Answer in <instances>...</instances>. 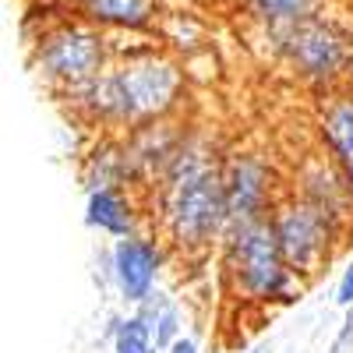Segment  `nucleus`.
Here are the masks:
<instances>
[{"instance_id": "1", "label": "nucleus", "mask_w": 353, "mask_h": 353, "mask_svg": "<svg viewBox=\"0 0 353 353\" xmlns=\"http://www.w3.org/2000/svg\"><path fill=\"white\" fill-rule=\"evenodd\" d=\"M188 92V74L170 53L145 46L106 68L96 81L71 92V106L85 124L99 131H134L145 124H163L181 110Z\"/></svg>"}, {"instance_id": "2", "label": "nucleus", "mask_w": 353, "mask_h": 353, "mask_svg": "<svg viewBox=\"0 0 353 353\" xmlns=\"http://www.w3.org/2000/svg\"><path fill=\"white\" fill-rule=\"evenodd\" d=\"M156 216L163 241L184 254H205L212 244H223L230 230L223 166L201 138L184 134L166 163L156 188Z\"/></svg>"}, {"instance_id": "3", "label": "nucleus", "mask_w": 353, "mask_h": 353, "mask_svg": "<svg viewBox=\"0 0 353 353\" xmlns=\"http://www.w3.org/2000/svg\"><path fill=\"white\" fill-rule=\"evenodd\" d=\"M223 276L230 279L233 293L251 304H286L301 290V279L286 265L269 219H254L226 230Z\"/></svg>"}, {"instance_id": "4", "label": "nucleus", "mask_w": 353, "mask_h": 353, "mask_svg": "<svg viewBox=\"0 0 353 353\" xmlns=\"http://www.w3.org/2000/svg\"><path fill=\"white\" fill-rule=\"evenodd\" d=\"M32 61L46 85L64 88L71 96L110 68V43L103 36V28L88 25L81 18H71V21L46 28L39 36Z\"/></svg>"}, {"instance_id": "5", "label": "nucleus", "mask_w": 353, "mask_h": 353, "mask_svg": "<svg viewBox=\"0 0 353 353\" xmlns=\"http://www.w3.org/2000/svg\"><path fill=\"white\" fill-rule=\"evenodd\" d=\"M279 36V53L283 61L297 71V78H304L314 88H325L329 92H339V85L346 88L353 78V43L346 32L325 18H311L304 25H293Z\"/></svg>"}, {"instance_id": "6", "label": "nucleus", "mask_w": 353, "mask_h": 353, "mask_svg": "<svg viewBox=\"0 0 353 353\" xmlns=\"http://www.w3.org/2000/svg\"><path fill=\"white\" fill-rule=\"evenodd\" d=\"M269 223L276 230L279 251H283L286 265L293 269V276H297V279L318 276L329 265L336 244L343 241V233L325 216H321L318 209H311L307 201L293 198V194H283L279 198V205L272 209Z\"/></svg>"}, {"instance_id": "7", "label": "nucleus", "mask_w": 353, "mask_h": 353, "mask_svg": "<svg viewBox=\"0 0 353 353\" xmlns=\"http://www.w3.org/2000/svg\"><path fill=\"white\" fill-rule=\"evenodd\" d=\"M223 191H226L230 230L254 219H269L283 198L272 163L258 152H237L223 159Z\"/></svg>"}, {"instance_id": "8", "label": "nucleus", "mask_w": 353, "mask_h": 353, "mask_svg": "<svg viewBox=\"0 0 353 353\" xmlns=\"http://www.w3.org/2000/svg\"><path fill=\"white\" fill-rule=\"evenodd\" d=\"M293 198L307 201L311 209H318L343 237L353 226V184L346 181V173L325 156V152H307L290 173V191Z\"/></svg>"}, {"instance_id": "9", "label": "nucleus", "mask_w": 353, "mask_h": 353, "mask_svg": "<svg viewBox=\"0 0 353 353\" xmlns=\"http://www.w3.org/2000/svg\"><path fill=\"white\" fill-rule=\"evenodd\" d=\"M163 261H166V251H163V241L149 237V233H134V237H124V241H113L110 248V279L121 293L124 304H141L149 301L152 293L159 290V272H163Z\"/></svg>"}, {"instance_id": "10", "label": "nucleus", "mask_w": 353, "mask_h": 353, "mask_svg": "<svg viewBox=\"0 0 353 353\" xmlns=\"http://www.w3.org/2000/svg\"><path fill=\"white\" fill-rule=\"evenodd\" d=\"M318 141L321 152H325L353 184V92L350 88H339V92H329L318 103Z\"/></svg>"}, {"instance_id": "11", "label": "nucleus", "mask_w": 353, "mask_h": 353, "mask_svg": "<svg viewBox=\"0 0 353 353\" xmlns=\"http://www.w3.org/2000/svg\"><path fill=\"white\" fill-rule=\"evenodd\" d=\"M184 131H173V124H145L128 131L124 138V156H128V170L131 181H159L166 163L173 159V152L181 149Z\"/></svg>"}, {"instance_id": "12", "label": "nucleus", "mask_w": 353, "mask_h": 353, "mask_svg": "<svg viewBox=\"0 0 353 353\" xmlns=\"http://www.w3.org/2000/svg\"><path fill=\"white\" fill-rule=\"evenodd\" d=\"M81 21L121 32H149L159 21V0H71Z\"/></svg>"}, {"instance_id": "13", "label": "nucleus", "mask_w": 353, "mask_h": 353, "mask_svg": "<svg viewBox=\"0 0 353 353\" xmlns=\"http://www.w3.org/2000/svg\"><path fill=\"white\" fill-rule=\"evenodd\" d=\"M85 223L113 241H124V237L138 233L141 219H138V205L131 201V194L124 188H103V191H88Z\"/></svg>"}, {"instance_id": "14", "label": "nucleus", "mask_w": 353, "mask_h": 353, "mask_svg": "<svg viewBox=\"0 0 353 353\" xmlns=\"http://www.w3.org/2000/svg\"><path fill=\"white\" fill-rule=\"evenodd\" d=\"M81 181H85L88 191L128 188L131 170H128V156H124V141L99 138L92 149L81 156Z\"/></svg>"}, {"instance_id": "15", "label": "nucleus", "mask_w": 353, "mask_h": 353, "mask_svg": "<svg viewBox=\"0 0 353 353\" xmlns=\"http://www.w3.org/2000/svg\"><path fill=\"white\" fill-rule=\"evenodd\" d=\"M134 314L149 325L159 353H166L176 339H181V304H176V297H170L166 290H156L149 301H141L134 307Z\"/></svg>"}, {"instance_id": "16", "label": "nucleus", "mask_w": 353, "mask_h": 353, "mask_svg": "<svg viewBox=\"0 0 353 353\" xmlns=\"http://www.w3.org/2000/svg\"><path fill=\"white\" fill-rule=\"evenodd\" d=\"M321 0H248L251 14L269 28V32H286L293 25H304L318 18Z\"/></svg>"}, {"instance_id": "17", "label": "nucleus", "mask_w": 353, "mask_h": 353, "mask_svg": "<svg viewBox=\"0 0 353 353\" xmlns=\"http://www.w3.org/2000/svg\"><path fill=\"white\" fill-rule=\"evenodd\" d=\"M110 343H113V353H159L149 325L138 314L113 318L110 321Z\"/></svg>"}, {"instance_id": "18", "label": "nucleus", "mask_w": 353, "mask_h": 353, "mask_svg": "<svg viewBox=\"0 0 353 353\" xmlns=\"http://www.w3.org/2000/svg\"><path fill=\"white\" fill-rule=\"evenodd\" d=\"M159 25V36H163V43L166 46H181V50H191V46H198L201 43V21H194L191 14H184V11H170V14H163V21H156Z\"/></svg>"}, {"instance_id": "19", "label": "nucleus", "mask_w": 353, "mask_h": 353, "mask_svg": "<svg viewBox=\"0 0 353 353\" xmlns=\"http://www.w3.org/2000/svg\"><path fill=\"white\" fill-rule=\"evenodd\" d=\"M336 301H339L343 307L353 304V261L346 265V272H343V279H339V286H336Z\"/></svg>"}, {"instance_id": "20", "label": "nucleus", "mask_w": 353, "mask_h": 353, "mask_svg": "<svg viewBox=\"0 0 353 353\" xmlns=\"http://www.w3.org/2000/svg\"><path fill=\"white\" fill-rule=\"evenodd\" d=\"M166 353H198V343H194V339H188V336H181V339H176Z\"/></svg>"}, {"instance_id": "21", "label": "nucleus", "mask_w": 353, "mask_h": 353, "mask_svg": "<svg viewBox=\"0 0 353 353\" xmlns=\"http://www.w3.org/2000/svg\"><path fill=\"white\" fill-rule=\"evenodd\" d=\"M346 88H350V92H353V78H350V85H346Z\"/></svg>"}]
</instances>
